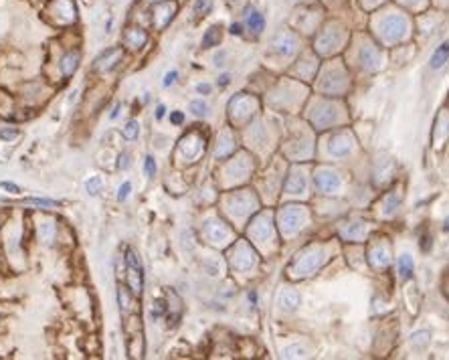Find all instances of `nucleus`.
<instances>
[{
	"instance_id": "46",
	"label": "nucleus",
	"mask_w": 449,
	"mask_h": 360,
	"mask_svg": "<svg viewBox=\"0 0 449 360\" xmlns=\"http://www.w3.org/2000/svg\"><path fill=\"white\" fill-rule=\"evenodd\" d=\"M443 229H445V231H449V217L443 221Z\"/></svg>"
},
{
	"instance_id": "19",
	"label": "nucleus",
	"mask_w": 449,
	"mask_h": 360,
	"mask_svg": "<svg viewBox=\"0 0 449 360\" xmlns=\"http://www.w3.org/2000/svg\"><path fill=\"white\" fill-rule=\"evenodd\" d=\"M77 65H79V53H67V55L63 57V61H61V71H63V75H65V77H71V75L75 73Z\"/></svg>"
},
{
	"instance_id": "17",
	"label": "nucleus",
	"mask_w": 449,
	"mask_h": 360,
	"mask_svg": "<svg viewBox=\"0 0 449 360\" xmlns=\"http://www.w3.org/2000/svg\"><path fill=\"white\" fill-rule=\"evenodd\" d=\"M449 59V41H445L431 57V69H441Z\"/></svg>"
},
{
	"instance_id": "47",
	"label": "nucleus",
	"mask_w": 449,
	"mask_h": 360,
	"mask_svg": "<svg viewBox=\"0 0 449 360\" xmlns=\"http://www.w3.org/2000/svg\"><path fill=\"white\" fill-rule=\"evenodd\" d=\"M152 3H160V0H152Z\"/></svg>"
},
{
	"instance_id": "27",
	"label": "nucleus",
	"mask_w": 449,
	"mask_h": 360,
	"mask_svg": "<svg viewBox=\"0 0 449 360\" xmlns=\"http://www.w3.org/2000/svg\"><path fill=\"white\" fill-rule=\"evenodd\" d=\"M427 344H429V332L421 330V332H415V334L411 336V346H413V348L423 350Z\"/></svg>"
},
{
	"instance_id": "16",
	"label": "nucleus",
	"mask_w": 449,
	"mask_h": 360,
	"mask_svg": "<svg viewBox=\"0 0 449 360\" xmlns=\"http://www.w3.org/2000/svg\"><path fill=\"white\" fill-rule=\"evenodd\" d=\"M235 150V146H233V138H231V134L229 132H223L221 136H219V140H217V158H225V156H229L231 152Z\"/></svg>"
},
{
	"instance_id": "4",
	"label": "nucleus",
	"mask_w": 449,
	"mask_h": 360,
	"mask_svg": "<svg viewBox=\"0 0 449 360\" xmlns=\"http://www.w3.org/2000/svg\"><path fill=\"white\" fill-rule=\"evenodd\" d=\"M314 183H316V189L326 193V195H332L340 189V176L328 168H320L316 174H314Z\"/></svg>"
},
{
	"instance_id": "7",
	"label": "nucleus",
	"mask_w": 449,
	"mask_h": 360,
	"mask_svg": "<svg viewBox=\"0 0 449 360\" xmlns=\"http://www.w3.org/2000/svg\"><path fill=\"white\" fill-rule=\"evenodd\" d=\"M123 57V51L119 49V47H115V49H107V51H103L97 59H95V71H109V69H113L117 63H119V59Z\"/></svg>"
},
{
	"instance_id": "15",
	"label": "nucleus",
	"mask_w": 449,
	"mask_h": 360,
	"mask_svg": "<svg viewBox=\"0 0 449 360\" xmlns=\"http://www.w3.org/2000/svg\"><path fill=\"white\" fill-rule=\"evenodd\" d=\"M235 253H237V257L233 255V257H235V259H233V267H235V269H249V267L253 265V259L249 257L251 253H249V247H247V245H239Z\"/></svg>"
},
{
	"instance_id": "18",
	"label": "nucleus",
	"mask_w": 449,
	"mask_h": 360,
	"mask_svg": "<svg viewBox=\"0 0 449 360\" xmlns=\"http://www.w3.org/2000/svg\"><path fill=\"white\" fill-rule=\"evenodd\" d=\"M285 191L289 195H297V193H304L306 191V178L302 174H291L287 185H285Z\"/></svg>"
},
{
	"instance_id": "9",
	"label": "nucleus",
	"mask_w": 449,
	"mask_h": 360,
	"mask_svg": "<svg viewBox=\"0 0 449 360\" xmlns=\"http://www.w3.org/2000/svg\"><path fill=\"white\" fill-rule=\"evenodd\" d=\"M382 29H384V31H382L384 39H389V41H399V39L405 35L407 25H405V21H403L401 17H391L389 21H384Z\"/></svg>"
},
{
	"instance_id": "39",
	"label": "nucleus",
	"mask_w": 449,
	"mask_h": 360,
	"mask_svg": "<svg viewBox=\"0 0 449 360\" xmlns=\"http://www.w3.org/2000/svg\"><path fill=\"white\" fill-rule=\"evenodd\" d=\"M0 187H3L5 191H9V193H13V195H19V193H21V189H19L17 185H11V183H0Z\"/></svg>"
},
{
	"instance_id": "30",
	"label": "nucleus",
	"mask_w": 449,
	"mask_h": 360,
	"mask_svg": "<svg viewBox=\"0 0 449 360\" xmlns=\"http://www.w3.org/2000/svg\"><path fill=\"white\" fill-rule=\"evenodd\" d=\"M27 205H35V207H59V201L53 199H25Z\"/></svg>"
},
{
	"instance_id": "28",
	"label": "nucleus",
	"mask_w": 449,
	"mask_h": 360,
	"mask_svg": "<svg viewBox=\"0 0 449 360\" xmlns=\"http://www.w3.org/2000/svg\"><path fill=\"white\" fill-rule=\"evenodd\" d=\"M121 134H123L125 140H136L138 134H140V126H138V122H136V119L127 122V124L123 126V130H121Z\"/></svg>"
},
{
	"instance_id": "38",
	"label": "nucleus",
	"mask_w": 449,
	"mask_h": 360,
	"mask_svg": "<svg viewBox=\"0 0 449 360\" xmlns=\"http://www.w3.org/2000/svg\"><path fill=\"white\" fill-rule=\"evenodd\" d=\"M176 77H178V73L176 71H170V73H166V77H164V87H170L174 81H176Z\"/></svg>"
},
{
	"instance_id": "35",
	"label": "nucleus",
	"mask_w": 449,
	"mask_h": 360,
	"mask_svg": "<svg viewBox=\"0 0 449 360\" xmlns=\"http://www.w3.org/2000/svg\"><path fill=\"white\" fill-rule=\"evenodd\" d=\"M164 312H166V304H164V299H156V302H154V308H152V318L156 320V318H160Z\"/></svg>"
},
{
	"instance_id": "6",
	"label": "nucleus",
	"mask_w": 449,
	"mask_h": 360,
	"mask_svg": "<svg viewBox=\"0 0 449 360\" xmlns=\"http://www.w3.org/2000/svg\"><path fill=\"white\" fill-rule=\"evenodd\" d=\"M328 150H330V154L336 156V158L346 156V154L352 150V138H350V134H346V132L334 134V136L330 138V142H328Z\"/></svg>"
},
{
	"instance_id": "36",
	"label": "nucleus",
	"mask_w": 449,
	"mask_h": 360,
	"mask_svg": "<svg viewBox=\"0 0 449 360\" xmlns=\"http://www.w3.org/2000/svg\"><path fill=\"white\" fill-rule=\"evenodd\" d=\"M130 193H132V185H130V183H123V185L119 187V193H117V201H125Z\"/></svg>"
},
{
	"instance_id": "8",
	"label": "nucleus",
	"mask_w": 449,
	"mask_h": 360,
	"mask_svg": "<svg viewBox=\"0 0 449 360\" xmlns=\"http://www.w3.org/2000/svg\"><path fill=\"white\" fill-rule=\"evenodd\" d=\"M174 13H176V5H174V3H168V0H162V5H158V7L154 9V25H156L158 29H164V27L172 21Z\"/></svg>"
},
{
	"instance_id": "1",
	"label": "nucleus",
	"mask_w": 449,
	"mask_h": 360,
	"mask_svg": "<svg viewBox=\"0 0 449 360\" xmlns=\"http://www.w3.org/2000/svg\"><path fill=\"white\" fill-rule=\"evenodd\" d=\"M324 261V251L320 247H310L306 251L299 253L291 265H289V273L295 275V277H306L310 273H314Z\"/></svg>"
},
{
	"instance_id": "12",
	"label": "nucleus",
	"mask_w": 449,
	"mask_h": 360,
	"mask_svg": "<svg viewBox=\"0 0 449 360\" xmlns=\"http://www.w3.org/2000/svg\"><path fill=\"white\" fill-rule=\"evenodd\" d=\"M277 306L285 312H293L299 306V295L293 289H281L277 295Z\"/></svg>"
},
{
	"instance_id": "40",
	"label": "nucleus",
	"mask_w": 449,
	"mask_h": 360,
	"mask_svg": "<svg viewBox=\"0 0 449 360\" xmlns=\"http://www.w3.org/2000/svg\"><path fill=\"white\" fill-rule=\"evenodd\" d=\"M170 119H172V124H182V119H184V115H182V113H180V111H174V113H172V117H170Z\"/></svg>"
},
{
	"instance_id": "24",
	"label": "nucleus",
	"mask_w": 449,
	"mask_h": 360,
	"mask_svg": "<svg viewBox=\"0 0 449 360\" xmlns=\"http://www.w3.org/2000/svg\"><path fill=\"white\" fill-rule=\"evenodd\" d=\"M219 43H221V27H211L203 37V47L209 49V47H215Z\"/></svg>"
},
{
	"instance_id": "37",
	"label": "nucleus",
	"mask_w": 449,
	"mask_h": 360,
	"mask_svg": "<svg viewBox=\"0 0 449 360\" xmlns=\"http://www.w3.org/2000/svg\"><path fill=\"white\" fill-rule=\"evenodd\" d=\"M130 164H132V158H130V154H127V152H123V154L119 156V162H117V168H119V170H125V168H127Z\"/></svg>"
},
{
	"instance_id": "33",
	"label": "nucleus",
	"mask_w": 449,
	"mask_h": 360,
	"mask_svg": "<svg viewBox=\"0 0 449 360\" xmlns=\"http://www.w3.org/2000/svg\"><path fill=\"white\" fill-rule=\"evenodd\" d=\"M211 11V0H197L195 3V13L197 15H207Z\"/></svg>"
},
{
	"instance_id": "3",
	"label": "nucleus",
	"mask_w": 449,
	"mask_h": 360,
	"mask_svg": "<svg viewBox=\"0 0 449 360\" xmlns=\"http://www.w3.org/2000/svg\"><path fill=\"white\" fill-rule=\"evenodd\" d=\"M125 263H127V283L134 295L142 293V283H144V269H142V261L138 257V253L134 249H127L125 253Z\"/></svg>"
},
{
	"instance_id": "10",
	"label": "nucleus",
	"mask_w": 449,
	"mask_h": 360,
	"mask_svg": "<svg viewBox=\"0 0 449 360\" xmlns=\"http://www.w3.org/2000/svg\"><path fill=\"white\" fill-rule=\"evenodd\" d=\"M205 235H207L213 243H221V241H225L231 233H229V229H227L225 223H221V221H209V223L205 225Z\"/></svg>"
},
{
	"instance_id": "29",
	"label": "nucleus",
	"mask_w": 449,
	"mask_h": 360,
	"mask_svg": "<svg viewBox=\"0 0 449 360\" xmlns=\"http://www.w3.org/2000/svg\"><path fill=\"white\" fill-rule=\"evenodd\" d=\"M101 185H103V183H101V178H99V176H93V178H89V180H87L85 189H87V193H89L91 197H95V195L101 191Z\"/></svg>"
},
{
	"instance_id": "14",
	"label": "nucleus",
	"mask_w": 449,
	"mask_h": 360,
	"mask_svg": "<svg viewBox=\"0 0 449 360\" xmlns=\"http://www.w3.org/2000/svg\"><path fill=\"white\" fill-rule=\"evenodd\" d=\"M340 235L348 241H360L366 235V225L362 223H350V225H342Z\"/></svg>"
},
{
	"instance_id": "5",
	"label": "nucleus",
	"mask_w": 449,
	"mask_h": 360,
	"mask_svg": "<svg viewBox=\"0 0 449 360\" xmlns=\"http://www.w3.org/2000/svg\"><path fill=\"white\" fill-rule=\"evenodd\" d=\"M178 150H180V154L190 162V160H195V158L205 150V140H203L199 134H188L186 138H182Z\"/></svg>"
},
{
	"instance_id": "44",
	"label": "nucleus",
	"mask_w": 449,
	"mask_h": 360,
	"mask_svg": "<svg viewBox=\"0 0 449 360\" xmlns=\"http://www.w3.org/2000/svg\"><path fill=\"white\" fill-rule=\"evenodd\" d=\"M219 83H221V85H227V83H229V75H221V77H219Z\"/></svg>"
},
{
	"instance_id": "43",
	"label": "nucleus",
	"mask_w": 449,
	"mask_h": 360,
	"mask_svg": "<svg viewBox=\"0 0 449 360\" xmlns=\"http://www.w3.org/2000/svg\"><path fill=\"white\" fill-rule=\"evenodd\" d=\"M231 33L233 35H241V25H231Z\"/></svg>"
},
{
	"instance_id": "34",
	"label": "nucleus",
	"mask_w": 449,
	"mask_h": 360,
	"mask_svg": "<svg viewBox=\"0 0 449 360\" xmlns=\"http://www.w3.org/2000/svg\"><path fill=\"white\" fill-rule=\"evenodd\" d=\"M21 134L19 130H13V128H0V140H17Z\"/></svg>"
},
{
	"instance_id": "11",
	"label": "nucleus",
	"mask_w": 449,
	"mask_h": 360,
	"mask_svg": "<svg viewBox=\"0 0 449 360\" xmlns=\"http://www.w3.org/2000/svg\"><path fill=\"white\" fill-rule=\"evenodd\" d=\"M245 21H247L249 31H253L255 35H259V33L265 29V19H263V15H261L257 9H253V7H247V9H245Z\"/></svg>"
},
{
	"instance_id": "13",
	"label": "nucleus",
	"mask_w": 449,
	"mask_h": 360,
	"mask_svg": "<svg viewBox=\"0 0 449 360\" xmlns=\"http://www.w3.org/2000/svg\"><path fill=\"white\" fill-rule=\"evenodd\" d=\"M334 119H336V111L332 109V105H326V103L318 105V111L314 113V124H316V126L326 128V126H330Z\"/></svg>"
},
{
	"instance_id": "26",
	"label": "nucleus",
	"mask_w": 449,
	"mask_h": 360,
	"mask_svg": "<svg viewBox=\"0 0 449 360\" xmlns=\"http://www.w3.org/2000/svg\"><path fill=\"white\" fill-rule=\"evenodd\" d=\"M275 47H277V53L289 55V53H293V49H295V41H293L289 35H285V37L279 39V43H275Z\"/></svg>"
},
{
	"instance_id": "2",
	"label": "nucleus",
	"mask_w": 449,
	"mask_h": 360,
	"mask_svg": "<svg viewBox=\"0 0 449 360\" xmlns=\"http://www.w3.org/2000/svg\"><path fill=\"white\" fill-rule=\"evenodd\" d=\"M306 223V211L304 207L297 205H289L279 213V225L283 229V233H295L297 229H302Z\"/></svg>"
},
{
	"instance_id": "22",
	"label": "nucleus",
	"mask_w": 449,
	"mask_h": 360,
	"mask_svg": "<svg viewBox=\"0 0 449 360\" xmlns=\"http://www.w3.org/2000/svg\"><path fill=\"white\" fill-rule=\"evenodd\" d=\"M397 269H399L401 279H409V277L413 275V269H415L413 259H411L409 255H401V257H399V261H397Z\"/></svg>"
},
{
	"instance_id": "20",
	"label": "nucleus",
	"mask_w": 449,
	"mask_h": 360,
	"mask_svg": "<svg viewBox=\"0 0 449 360\" xmlns=\"http://www.w3.org/2000/svg\"><path fill=\"white\" fill-rule=\"evenodd\" d=\"M125 41L130 43V47L140 49V47H144V45H146L148 37H146V33H144V31H140V29H127V33H125Z\"/></svg>"
},
{
	"instance_id": "23",
	"label": "nucleus",
	"mask_w": 449,
	"mask_h": 360,
	"mask_svg": "<svg viewBox=\"0 0 449 360\" xmlns=\"http://www.w3.org/2000/svg\"><path fill=\"white\" fill-rule=\"evenodd\" d=\"M117 302H119V310L121 314H130L132 312V293L125 285L117 287Z\"/></svg>"
},
{
	"instance_id": "31",
	"label": "nucleus",
	"mask_w": 449,
	"mask_h": 360,
	"mask_svg": "<svg viewBox=\"0 0 449 360\" xmlns=\"http://www.w3.org/2000/svg\"><path fill=\"white\" fill-rule=\"evenodd\" d=\"M190 111H193L195 115H199V117H205V115L209 113V105H207L205 101H193V103H190Z\"/></svg>"
},
{
	"instance_id": "21",
	"label": "nucleus",
	"mask_w": 449,
	"mask_h": 360,
	"mask_svg": "<svg viewBox=\"0 0 449 360\" xmlns=\"http://www.w3.org/2000/svg\"><path fill=\"white\" fill-rule=\"evenodd\" d=\"M389 261H391V251H389V247L387 245H382V251H370V263L374 265V267H387L389 265Z\"/></svg>"
},
{
	"instance_id": "25",
	"label": "nucleus",
	"mask_w": 449,
	"mask_h": 360,
	"mask_svg": "<svg viewBox=\"0 0 449 360\" xmlns=\"http://www.w3.org/2000/svg\"><path fill=\"white\" fill-rule=\"evenodd\" d=\"M360 59H362V65L366 69H376V65H378V57H376V51L372 47H364L362 53H360Z\"/></svg>"
},
{
	"instance_id": "32",
	"label": "nucleus",
	"mask_w": 449,
	"mask_h": 360,
	"mask_svg": "<svg viewBox=\"0 0 449 360\" xmlns=\"http://www.w3.org/2000/svg\"><path fill=\"white\" fill-rule=\"evenodd\" d=\"M144 170H146V176H150V178L156 174V162H154L152 156H146V160H144Z\"/></svg>"
},
{
	"instance_id": "42",
	"label": "nucleus",
	"mask_w": 449,
	"mask_h": 360,
	"mask_svg": "<svg viewBox=\"0 0 449 360\" xmlns=\"http://www.w3.org/2000/svg\"><path fill=\"white\" fill-rule=\"evenodd\" d=\"M164 113H166V107H164V105H158V107H156V117H158V119H162V117H164Z\"/></svg>"
},
{
	"instance_id": "45",
	"label": "nucleus",
	"mask_w": 449,
	"mask_h": 360,
	"mask_svg": "<svg viewBox=\"0 0 449 360\" xmlns=\"http://www.w3.org/2000/svg\"><path fill=\"white\" fill-rule=\"evenodd\" d=\"M117 113H119V105H115V109L111 111V115H109V117H111V119H115V117H117Z\"/></svg>"
},
{
	"instance_id": "41",
	"label": "nucleus",
	"mask_w": 449,
	"mask_h": 360,
	"mask_svg": "<svg viewBox=\"0 0 449 360\" xmlns=\"http://www.w3.org/2000/svg\"><path fill=\"white\" fill-rule=\"evenodd\" d=\"M197 91H199V93H211V85L201 83V85H197Z\"/></svg>"
}]
</instances>
